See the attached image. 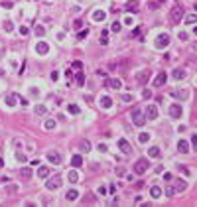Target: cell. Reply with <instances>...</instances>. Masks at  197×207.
<instances>
[{"label":"cell","instance_id":"6da1fadb","mask_svg":"<svg viewBox=\"0 0 197 207\" xmlns=\"http://www.w3.org/2000/svg\"><path fill=\"white\" fill-rule=\"evenodd\" d=\"M170 18H172L174 24H179L181 18H183V8H181L179 4H174V8H172V12H170Z\"/></svg>","mask_w":197,"mask_h":207},{"label":"cell","instance_id":"7a4b0ae2","mask_svg":"<svg viewBox=\"0 0 197 207\" xmlns=\"http://www.w3.org/2000/svg\"><path fill=\"white\" fill-rule=\"evenodd\" d=\"M132 122H134L136 126H144V122H146V117H142V112H140L138 107L132 109Z\"/></svg>","mask_w":197,"mask_h":207},{"label":"cell","instance_id":"3957f363","mask_svg":"<svg viewBox=\"0 0 197 207\" xmlns=\"http://www.w3.org/2000/svg\"><path fill=\"white\" fill-rule=\"evenodd\" d=\"M148 166H150V162H148L146 158H140V160H136V164H134V172H136V174H144V172L148 170Z\"/></svg>","mask_w":197,"mask_h":207},{"label":"cell","instance_id":"277c9868","mask_svg":"<svg viewBox=\"0 0 197 207\" xmlns=\"http://www.w3.org/2000/svg\"><path fill=\"white\" fill-rule=\"evenodd\" d=\"M168 45H170V36H168V34H160V36L156 38V47H158V49H164Z\"/></svg>","mask_w":197,"mask_h":207},{"label":"cell","instance_id":"5b68a950","mask_svg":"<svg viewBox=\"0 0 197 207\" xmlns=\"http://www.w3.org/2000/svg\"><path fill=\"white\" fill-rule=\"evenodd\" d=\"M61 184H63V182H61V178H59V175H53V178H49V182L45 184V187H47L49 191H53V189H59Z\"/></svg>","mask_w":197,"mask_h":207},{"label":"cell","instance_id":"8992f818","mask_svg":"<svg viewBox=\"0 0 197 207\" xmlns=\"http://www.w3.org/2000/svg\"><path fill=\"white\" fill-rule=\"evenodd\" d=\"M181 114H183L181 105H179V103H174V105L170 107V117H172V119H181Z\"/></svg>","mask_w":197,"mask_h":207},{"label":"cell","instance_id":"52a82bcc","mask_svg":"<svg viewBox=\"0 0 197 207\" xmlns=\"http://www.w3.org/2000/svg\"><path fill=\"white\" fill-rule=\"evenodd\" d=\"M105 87H109V89H120L122 87V81H120V79H112V77H105Z\"/></svg>","mask_w":197,"mask_h":207},{"label":"cell","instance_id":"ba28073f","mask_svg":"<svg viewBox=\"0 0 197 207\" xmlns=\"http://www.w3.org/2000/svg\"><path fill=\"white\" fill-rule=\"evenodd\" d=\"M148 79H150V71H148V69H142V71L136 75V83H138V85H144Z\"/></svg>","mask_w":197,"mask_h":207},{"label":"cell","instance_id":"9c48e42d","mask_svg":"<svg viewBox=\"0 0 197 207\" xmlns=\"http://www.w3.org/2000/svg\"><path fill=\"white\" fill-rule=\"evenodd\" d=\"M166 81H168V75H166V71H162L154 79V87H162V85H166Z\"/></svg>","mask_w":197,"mask_h":207},{"label":"cell","instance_id":"30bf717a","mask_svg":"<svg viewBox=\"0 0 197 207\" xmlns=\"http://www.w3.org/2000/svg\"><path fill=\"white\" fill-rule=\"evenodd\" d=\"M146 119H150V120L158 119V107H156V105H150V107L146 109Z\"/></svg>","mask_w":197,"mask_h":207},{"label":"cell","instance_id":"8fae6325","mask_svg":"<svg viewBox=\"0 0 197 207\" xmlns=\"http://www.w3.org/2000/svg\"><path fill=\"white\" fill-rule=\"evenodd\" d=\"M118 148H120L122 154H130V152H132V148H130V144H128V140H124V138H120V140H118Z\"/></svg>","mask_w":197,"mask_h":207},{"label":"cell","instance_id":"7c38bea8","mask_svg":"<svg viewBox=\"0 0 197 207\" xmlns=\"http://www.w3.org/2000/svg\"><path fill=\"white\" fill-rule=\"evenodd\" d=\"M36 51H38L40 55H45L47 51H49V45L45 44V42H40V44L36 45Z\"/></svg>","mask_w":197,"mask_h":207},{"label":"cell","instance_id":"4fadbf2b","mask_svg":"<svg viewBox=\"0 0 197 207\" xmlns=\"http://www.w3.org/2000/svg\"><path fill=\"white\" fill-rule=\"evenodd\" d=\"M47 160L51 164H59L61 162V154L59 152H47Z\"/></svg>","mask_w":197,"mask_h":207},{"label":"cell","instance_id":"5bb4252c","mask_svg":"<svg viewBox=\"0 0 197 207\" xmlns=\"http://www.w3.org/2000/svg\"><path fill=\"white\" fill-rule=\"evenodd\" d=\"M177 150H179L181 154H187V152H189V144H187L185 140H179V142H177Z\"/></svg>","mask_w":197,"mask_h":207},{"label":"cell","instance_id":"9a60e30c","mask_svg":"<svg viewBox=\"0 0 197 207\" xmlns=\"http://www.w3.org/2000/svg\"><path fill=\"white\" fill-rule=\"evenodd\" d=\"M47 175H49V168H47V166H40V168H38V178L44 180V178H47Z\"/></svg>","mask_w":197,"mask_h":207},{"label":"cell","instance_id":"2e32d148","mask_svg":"<svg viewBox=\"0 0 197 207\" xmlns=\"http://www.w3.org/2000/svg\"><path fill=\"white\" fill-rule=\"evenodd\" d=\"M172 95H174L175 99H187V97H189V93H187V91H179V89H174V91H172Z\"/></svg>","mask_w":197,"mask_h":207},{"label":"cell","instance_id":"e0dca14e","mask_svg":"<svg viewBox=\"0 0 197 207\" xmlns=\"http://www.w3.org/2000/svg\"><path fill=\"white\" fill-rule=\"evenodd\" d=\"M101 107L110 109V107H112V99H110V97H101Z\"/></svg>","mask_w":197,"mask_h":207},{"label":"cell","instance_id":"ac0fdd59","mask_svg":"<svg viewBox=\"0 0 197 207\" xmlns=\"http://www.w3.org/2000/svg\"><path fill=\"white\" fill-rule=\"evenodd\" d=\"M65 197H67V201H75L77 197H79V191H77V189H69Z\"/></svg>","mask_w":197,"mask_h":207},{"label":"cell","instance_id":"d6986e66","mask_svg":"<svg viewBox=\"0 0 197 207\" xmlns=\"http://www.w3.org/2000/svg\"><path fill=\"white\" fill-rule=\"evenodd\" d=\"M81 164H83V158H81L79 154H75V156L71 158V166H73V168H79Z\"/></svg>","mask_w":197,"mask_h":207},{"label":"cell","instance_id":"ffe728a7","mask_svg":"<svg viewBox=\"0 0 197 207\" xmlns=\"http://www.w3.org/2000/svg\"><path fill=\"white\" fill-rule=\"evenodd\" d=\"M150 195H152L154 199H158V197L162 195V187H158V185H154L152 189H150Z\"/></svg>","mask_w":197,"mask_h":207},{"label":"cell","instance_id":"44dd1931","mask_svg":"<svg viewBox=\"0 0 197 207\" xmlns=\"http://www.w3.org/2000/svg\"><path fill=\"white\" fill-rule=\"evenodd\" d=\"M79 150H81V152H89V150H91L89 140H81V142H79Z\"/></svg>","mask_w":197,"mask_h":207},{"label":"cell","instance_id":"7402d4cb","mask_svg":"<svg viewBox=\"0 0 197 207\" xmlns=\"http://www.w3.org/2000/svg\"><path fill=\"white\" fill-rule=\"evenodd\" d=\"M67 180H69L71 184H75L77 180H79V174H77L75 170H69V174H67Z\"/></svg>","mask_w":197,"mask_h":207},{"label":"cell","instance_id":"603a6c76","mask_svg":"<svg viewBox=\"0 0 197 207\" xmlns=\"http://www.w3.org/2000/svg\"><path fill=\"white\" fill-rule=\"evenodd\" d=\"M172 77L179 81V79H183V77H185V71H183V69H174V73H172Z\"/></svg>","mask_w":197,"mask_h":207},{"label":"cell","instance_id":"cb8c5ba5","mask_svg":"<svg viewBox=\"0 0 197 207\" xmlns=\"http://www.w3.org/2000/svg\"><path fill=\"white\" fill-rule=\"evenodd\" d=\"M105 16H107V14H105L103 10H97L95 14H93V20H95V22H101V20H105Z\"/></svg>","mask_w":197,"mask_h":207},{"label":"cell","instance_id":"d4e9b609","mask_svg":"<svg viewBox=\"0 0 197 207\" xmlns=\"http://www.w3.org/2000/svg\"><path fill=\"white\" fill-rule=\"evenodd\" d=\"M187 187V184L183 182V180H177V184H175V191H183Z\"/></svg>","mask_w":197,"mask_h":207},{"label":"cell","instance_id":"484cf974","mask_svg":"<svg viewBox=\"0 0 197 207\" xmlns=\"http://www.w3.org/2000/svg\"><path fill=\"white\" fill-rule=\"evenodd\" d=\"M128 10H130V12L138 10V0H128Z\"/></svg>","mask_w":197,"mask_h":207},{"label":"cell","instance_id":"4316f807","mask_svg":"<svg viewBox=\"0 0 197 207\" xmlns=\"http://www.w3.org/2000/svg\"><path fill=\"white\" fill-rule=\"evenodd\" d=\"M148 152H150V156H152V158H158V156H160V148H158V146H152Z\"/></svg>","mask_w":197,"mask_h":207},{"label":"cell","instance_id":"83f0119b","mask_svg":"<svg viewBox=\"0 0 197 207\" xmlns=\"http://www.w3.org/2000/svg\"><path fill=\"white\" fill-rule=\"evenodd\" d=\"M45 128H47V130H51V128H55V120L53 119H47L45 120V124H44Z\"/></svg>","mask_w":197,"mask_h":207},{"label":"cell","instance_id":"f1b7e54d","mask_svg":"<svg viewBox=\"0 0 197 207\" xmlns=\"http://www.w3.org/2000/svg\"><path fill=\"white\" fill-rule=\"evenodd\" d=\"M164 193H166V197H172V195L175 193V187H172V185H168V187L164 189Z\"/></svg>","mask_w":197,"mask_h":207},{"label":"cell","instance_id":"f546056e","mask_svg":"<svg viewBox=\"0 0 197 207\" xmlns=\"http://www.w3.org/2000/svg\"><path fill=\"white\" fill-rule=\"evenodd\" d=\"M14 101H16V95H8V97H6V105H8V107H14V105H16Z\"/></svg>","mask_w":197,"mask_h":207},{"label":"cell","instance_id":"4dcf8cb0","mask_svg":"<svg viewBox=\"0 0 197 207\" xmlns=\"http://www.w3.org/2000/svg\"><path fill=\"white\" fill-rule=\"evenodd\" d=\"M45 112H47V109H45L44 105H38L36 107V114H45Z\"/></svg>","mask_w":197,"mask_h":207},{"label":"cell","instance_id":"1f68e13d","mask_svg":"<svg viewBox=\"0 0 197 207\" xmlns=\"http://www.w3.org/2000/svg\"><path fill=\"white\" fill-rule=\"evenodd\" d=\"M138 140L142 142V144H146V142L150 140V134H146V132H142V134H140V136H138Z\"/></svg>","mask_w":197,"mask_h":207},{"label":"cell","instance_id":"d6a6232c","mask_svg":"<svg viewBox=\"0 0 197 207\" xmlns=\"http://www.w3.org/2000/svg\"><path fill=\"white\" fill-rule=\"evenodd\" d=\"M69 112H71V114H79V112H81V109H79L77 105H69Z\"/></svg>","mask_w":197,"mask_h":207},{"label":"cell","instance_id":"836d02e7","mask_svg":"<svg viewBox=\"0 0 197 207\" xmlns=\"http://www.w3.org/2000/svg\"><path fill=\"white\" fill-rule=\"evenodd\" d=\"M16 158H18V162H28V158H26V154H22V152H16Z\"/></svg>","mask_w":197,"mask_h":207},{"label":"cell","instance_id":"e575fe53","mask_svg":"<svg viewBox=\"0 0 197 207\" xmlns=\"http://www.w3.org/2000/svg\"><path fill=\"white\" fill-rule=\"evenodd\" d=\"M85 203H97L95 195H93V193H87V197H85Z\"/></svg>","mask_w":197,"mask_h":207},{"label":"cell","instance_id":"d590c367","mask_svg":"<svg viewBox=\"0 0 197 207\" xmlns=\"http://www.w3.org/2000/svg\"><path fill=\"white\" fill-rule=\"evenodd\" d=\"M101 44H103V45L109 44V40H107V32H101Z\"/></svg>","mask_w":197,"mask_h":207},{"label":"cell","instance_id":"8d00e7d4","mask_svg":"<svg viewBox=\"0 0 197 207\" xmlns=\"http://www.w3.org/2000/svg\"><path fill=\"white\" fill-rule=\"evenodd\" d=\"M22 175L26 178V180H28V178L32 175V170H30V168H24V170H22Z\"/></svg>","mask_w":197,"mask_h":207},{"label":"cell","instance_id":"74e56055","mask_svg":"<svg viewBox=\"0 0 197 207\" xmlns=\"http://www.w3.org/2000/svg\"><path fill=\"white\" fill-rule=\"evenodd\" d=\"M195 20H197V16H195V14H191V16H187V18H185V24H193Z\"/></svg>","mask_w":197,"mask_h":207},{"label":"cell","instance_id":"f35d334b","mask_svg":"<svg viewBox=\"0 0 197 207\" xmlns=\"http://www.w3.org/2000/svg\"><path fill=\"white\" fill-rule=\"evenodd\" d=\"M4 30H6V32H12V30H14V24H12V22H6V24H4Z\"/></svg>","mask_w":197,"mask_h":207},{"label":"cell","instance_id":"ab89813d","mask_svg":"<svg viewBox=\"0 0 197 207\" xmlns=\"http://www.w3.org/2000/svg\"><path fill=\"white\" fill-rule=\"evenodd\" d=\"M36 34H38V36H44V34H45V28H44V26H38V28H36Z\"/></svg>","mask_w":197,"mask_h":207},{"label":"cell","instance_id":"60d3db41","mask_svg":"<svg viewBox=\"0 0 197 207\" xmlns=\"http://www.w3.org/2000/svg\"><path fill=\"white\" fill-rule=\"evenodd\" d=\"M77 83H79V85H83V83H85V75H83V73H79V75H77Z\"/></svg>","mask_w":197,"mask_h":207},{"label":"cell","instance_id":"b9f144b4","mask_svg":"<svg viewBox=\"0 0 197 207\" xmlns=\"http://www.w3.org/2000/svg\"><path fill=\"white\" fill-rule=\"evenodd\" d=\"M142 97H144V99H150V97H152V91L144 89V91H142Z\"/></svg>","mask_w":197,"mask_h":207},{"label":"cell","instance_id":"7bdbcfd3","mask_svg":"<svg viewBox=\"0 0 197 207\" xmlns=\"http://www.w3.org/2000/svg\"><path fill=\"white\" fill-rule=\"evenodd\" d=\"M110 30H112V32H120V24H118V22H114V24H112V28H110Z\"/></svg>","mask_w":197,"mask_h":207},{"label":"cell","instance_id":"ee69618b","mask_svg":"<svg viewBox=\"0 0 197 207\" xmlns=\"http://www.w3.org/2000/svg\"><path fill=\"white\" fill-rule=\"evenodd\" d=\"M18 99H20V105H22V107H28V105H30L28 99H24V97H18Z\"/></svg>","mask_w":197,"mask_h":207},{"label":"cell","instance_id":"f6af8a7d","mask_svg":"<svg viewBox=\"0 0 197 207\" xmlns=\"http://www.w3.org/2000/svg\"><path fill=\"white\" fill-rule=\"evenodd\" d=\"M81 26H83V22H81V20H75V22H73V28H75V30H79Z\"/></svg>","mask_w":197,"mask_h":207},{"label":"cell","instance_id":"bcb514c9","mask_svg":"<svg viewBox=\"0 0 197 207\" xmlns=\"http://www.w3.org/2000/svg\"><path fill=\"white\" fill-rule=\"evenodd\" d=\"M2 6H4V8H12V2H10V0H4Z\"/></svg>","mask_w":197,"mask_h":207},{"label":"cell","instance_id":"7dc6e473","mask_svg":"<svg viewBox=\"0 0 197 207\" xmlns=\"http://www.w3.org/2000/svg\"><path fill=\"white\" fill-rule=\"evenodd\" d=\"M87 34H89V30H83V32H79V40H83Z\"/></svg>","mask_w":197,"mask_h":207},{"label":"cell","instance_id":"c3c4849f","mask_svg":"<svg viewBox=\"0 0 197 207\" xmlns=\"http://www.w3.org/2000/svg\"><path fill=\"white\" fill-rule=\"evenodd\" d=\"M30 32V30H28V28H26V26H22V28H20V34H22V36H26V34Z\"/></svg>","mask_w":197,"mask_h":207},{"label":"cell","instance_id":"681fc988","mask_svg":"<svg viewBox=\"0 0 197 207\" xmlns=\"http://www.w3.org/2000/svg\"><path fill=\"white\" fill-rule=\"evenodd\" d=\"M172 178H174V175H172V174H168V172H166V174H164V180H166V182H170Z\"/></svg>","mask_w":197,"mask_h":207},{"label":"cell","instance_id":"f907efd6","mask_svg":"<svg viewBox=\"0 0 197 207\" xmlns=\"http://www.w3.org/2000/svg\"><path fill=\"white\" fill-rule=\"evenodd\" d=\"M73 67H75V69H81L83 65H81V61H73Z\"/></svg>","mask_w":197,"mask_h":207},{"label":"cell","instance_id":"816d5d0a","mask_svg":"<svg viewBox=\"0 0 197 207\" xmlns=\"http://www.w3.org/2000/svg\"><path fill=\"white\" fill-rule=\"evenodd\" d=\"M51 79H53V81H57V79H59V73H57V71H53V73H51Z\"/></svg>","mask_w":197,"mask_h":207},{"label":"cell","instance_id":"f5cc1de1","mask_svg":"<svg viewBox=\"0 0 197 207\" xmlns=\"http://www.w3.org/2000/svg\"><path fill=\"white\" fill-rule=\"evenodd\" d=\"M2 166H4V160H2V158H0V168H2Z\"/></svg>","mask_w":197,"mask_h":207}]
</instances>
